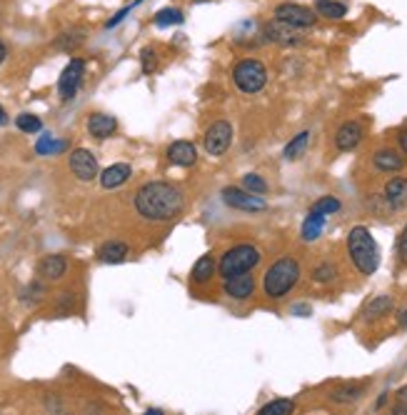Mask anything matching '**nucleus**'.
Listing matches in <instances>:
<instances>
[{"instance_id":"7c9ffc66","label":"nucleus","mask_w":407,"mask_h":415,"mask_svg":"<svg viewBox=\"0 0 407 415\" xmlns=\"http://www.w3.org/2000/svg\"><path fill=\"white\" fill-rule=\"evenodd\" d=\"M335 275H338V268H335V263H330V260H322V263H317L313 268V281L320 283V286L332 283L335 281Z\"/></svg>"},{"instance_id":"f8f14e48","label":"nucleus","mask_w":407,"mask_h":415,"mask_svg":"<svg viewBox=\"0 0 407 415\" xmlns=\"http://www.w3.org/2000/svg\"><path fill=\"white\" fill-rule=\"evenodd\" d=\"M222 293L233 300H250L252 295H255V275L240 273V275H233V278H225Z\"/></svg>"},{"instance_id":"dca6fc26","label":"nucleus","mask_w":407,"mask_h":415,"mask_svg":"<svg viewBox=\"0 0 407 415\" xmlns=\"http://www.w3.org/2000/svg\"><path fill=\"white\" fill-rule=\"evenodd\" d=\"M373 168L380 173H400L405 168V158L392 148H380L373 153Z\"/></svg>"},{"instance_id":"412c9836","label":"nucleus","mask_w":407,"mask_h":415,"mask_svg":"<svg viewBox=\"0 0 407 415\" xmlns=\"http://www.w3.org/2000/svg\"><path fill=\"white\" fill-rule=\"evenodd\" d=\"M130 248L122 243V240H108L105 246L98 248V260L100 263H108V265H115V263H122L125 258H128Z\"/></svg>"},{"instance_id":"423d86ee","label":"nucleus","mask_w":407,"mask_h":415,"mask_svg":"<svg viewBox=\"0 0 407 415\" xmlns=\"http://www.w3.org/2000/svg\"><path fill=\"white\" fill-rule=\"evenodd\" d=\"M273 15L278 20H283L285 25H290V28H297V30L313 28V25L317 23V18H320V15H317L313 8L300 6V3H280V6L273 10Z\"/></svg>"},{"instance_id":"c85d7f7f","label":"nucleus","mask_w":407,"mask_h":415,"mask_svg":"<svg viewBox=\"0 0 407 415\" xmlns=\"http://www.w3.org/2000/svg\"><path fill=\"white\" fill-rule=\"evenodd\" d=\"M63 150H68V143L55 141L50 133L43 135L41 141L35 143V153H38V155H58V153H63Z\"/></svg>"},{"instance_id":"a19ab883","label":"nucleus","mask_w":407,"mask_h":415,"mask_svg":"<svg viewBox=\"0 0 407 415\" xmlns=\"http://www.w3.org/2000/svg\"><path fill=\"white\" fill-rule=\"evenodd\" d=\"M8 123V115H6V111H3V106H0V125H6Z\"/></svg>"},{"instance_id":"4c0bfd02","label":"nucleus","mask_w":407,"mask_h":415,"mask_svg":"<svg viewBox=\"0 0 407 415\" xmlns=\"http://www.w3.org/2000/svg\"><path fill=\"white\" fill-rule=\"evenodd\" d=\"M397 143H400V150L407 155V128L400 130V135H397Z\"/></svg>"},{"instance_id":"0eeeda50","label":"nucleus","mask_w":407,"mask_h":415,"mask_svg":"<svg viewBox=\"0 0 407 415\" xmlns=\"http://www.w3.org/2000/svg\"><path fill=\"white\" fill-rule=\"evenodd\" d=\"M205 153L213 155V158H220L225 155L230 143H233V125L227 123V120H217L213 123L208 130H205Z\"/></svg>"},{"instance_id":"473e14b6","label":"nucleus","mask_w":407,"mask_h":415,"mask_svg":"<svg viewBox=\"0 0 407 415\" xmlns=\"http://www.w3.org/2000/svg\"><path fill=\"white\" fill-rule=\"evenodd\" d=\"M15 125L23 133H41L43 130V120L38 115H30V113H20V115L15 118Z\"/></svg>"},{"instance_id":"f03ea898","label":"nucleus","mask_w":407,"mask_h":415,"mask_svg":"<svg viewBox=\"0 0 407 415\" xmlns=\"http://www.w3.org/2000/svg\"><path fill=\"white\" fill-rule=\"evenodd\" d=\"M300 275H303V268L297 263V258L283 255L268 268V273L262 278V290H265V295H268L270 300L285 298L287 293L297 286Z\"/></svg>"},{"instance_id":"f3484780","label":"nucleus","mask_w":407,"mask_h":415,"mask_svg":"<svg viewBox=\"0 0 407 415\" xmlns=\"http://www.w3.org/2000/svg\"><path fill=\"white\" fill-rule=\"evenodd\" d=\"M168 160L173 165H180V168H190L198 160V150L190 141H175L168 148Z\"/></svg>"},{"instance_id":"c756f323","label":"nucleus","mask_w":407,"mask_h":415,"mask_svg":"<svg viewBox=\"0 0 407 415\" xmlns=\"http://www.w3.org/2000/svg\"><path fill=\"white\" fill-rule=\"evenodd\" d=\"M83 41H85V33H83L80 28L76 30H65V33H60L58 41H55V48H60V50H76V48L83 45Z\"/></svg>"},{"instance_id":"58836bf2","label":"nucleus","mask_w":407,"mask_h":415,"mask_svg":"<svg viewBox=\"0 0 407 415\" xmlns=\"http://www.w3.org/2000/svg\"><path fill=\"white\" fill-rule=\"evenodd\" d=\"M6 55H8V48H6V43L0 41V63H3V60H6Z\"/></svg>"},{"instance_id":"f704fd0d","label":"nucleus","mask_w":407,"mask_h":415,"mask_svg":"<svg viewBox=\"0 0 407 415\" xmlns=\"http://www.w3.org/2000/svg\"><path fill=\"white\" fill-rule=\"evenodd\" d=\"M140 60H143V73L150 76V73L155 71V50H152V48H145V50L140 53Z\"/></svg>"},{"instance_id":"2eb2a0df","label":"nucleus","mask_w":407,"mask_h":415,"mask_svg":"<svg viewBox=\"0 0 407 415\" xmlns=\"http://www.w3.org/2000/svg\"><path fill=\"white\" fill-rule=\"evenodd\" d=\"M365 383H340L327 393V400L335 405H352L365 395Z\"/></svg>"},{"instance_id":"e433bc0d","label":"nucleus","mask_w":407,"mask_h":415,"mask_svg":"<svg viewBox=\"0 0 407 415\" xmlns=\"http://www.w3.org/2000/svg\"><path fill=\"white\" fill-rule=\"evenodd\" d=\"M395 400H397V405L392 408V413H407V386L395 393Z\"/></svg>"},{"instance_id":"39448f33","label":"nucleus","mask_w":407,"mask_h":415,"mask_svg":"<svg viewBox=\"0 0 407 415\" xmlns=\"http://www.w3.org/2000/svg\"><path fill=\"white\" fill-rule=\"evenodd\" d=\"M233 80L240 93L255 95V93H260V90L265 88V83H268V68L257 58H243L240 63H235Z\"/></svg>"},{"instance_id":"a878e982","label":"nucleus","mask_w":407,"mask_h":415,"mask_svg":"<svg viewBox=\"0 0 407 415\" xmlns=\"http://www.w3.org/2000/svg\"><path fill=\"white\" fill-rule=\"evenodd\" d=\"M308 143H310V133L308 130H303V133H297L295 138H292L290 143L285 146V160H297V158H303L305 155V150H308Z\"/></svg>"},{"instance_id":"393cba45","label":"nucleus","mask_w":407,"mask_h":415,"mask_svg":"<svg viewBox=\"0 0 407 415\" xmlns=\"http://www.w3.org/2000/svg\"><path fill=\"white\" fill-rule=\"evenodd\" d=\"M325 218L327 216H320V213H308V218L303 220V228H300V235H303L305 243H313V240H317L322 235V228H325Z\"/></svg>"},{"instance_id":"79ce46f5","label":"nucleus","mask_w":407,"mask_h":415,"mask_svg":"<svg viewBox=\"0 0 407 415\" xmlns=\"http://www.w3.org/2000/svg\"><path fill=\"white\" fill-rule=\"evenodd\" d=\"M400 325H407V308L400 313Z\"/></svg>"},{"instance_id":"5701e85b","label":"nucleus","mask_w":407,"mask_h":415,"mask_svg":"<svg viewBox=\"0 0 407 415\" xmlns=\"http://www.w3.org/2000/svg\"><path fill=\"white\" fill-rule=\"evenodd\" d=\"M392 305H395V303H392L390 295H375V298L365 305V310H362V318H365L367 323L380 321V318H385L387 313H390Z\"/></svg>"},{"instance_id":"a211bd4d","label":"nucleus","mask_w":407,"mask_h":415,"mask_svg":"<svg viewBox=\"0 0 407 415\" xmlns=\"http://www.w3.org/2000/svg\"><path fill=\"white\" fill-rule=\"evenodd\" d=\"M130 176H133V168L128 163H115L100 173V185L105 190H113V188H120L122 183H128Z\"/></svg>"},{"instance_id":"20e7f679","label":"nucleus","mask_w":407,"mask_h":415,"mask_svg":"<svg viewBox=\"0 0 407 415\" xmlns=\"http://www.w3.org/2000/svg\"><path fill=\"white\" fill-rule=\"evenodd\" d=\"M260 251L250 243H240V246L227 248L225 253L220 255V263H217V270H220L222 281L225 278H233V275L240 273H250V270L257 268L260 263Z\"/></svg>"},{"instance_id":"1a4fd4ad","label":"nucleus","mask_w":407,"mask_h":415,"mask_svg":"<svg viewBox=\"0 0 407 415\" xmlns=\"http://www.w3.org/2000/svg\"><path fill=\"white\" fill-rule=\"evenodd\" d=\"M262 41L275 43V45L292 48V45H300L305 38L300 36V30H297V28H290V25H285L283 20L273 18L270 23L262 25Z\"/></svg>"},{"instance_id":"bb28decb","label":"nucleus","mask_w":407,"mask_h":415,"mask_svg":"<svg viewBox=\"0 0 407 415\" xmlns=\"http://www.w3.org/2000/svg\"><path fill=\"white\" fill-rule=\"evenodd\" d=\"M183 20H185V15H183L180 8H163V10L155 13L152 23H155L157 28H170V25H180Z\"/></svg>"},{"instance_id":"cd10ccee","label":"nucleus","mask_w":407,"mask_h":415,"mask_svg":"<svg viewBox=\"0 0 407 415\" xmlns=\"http://www.w3.org/2000/svg\"><path fill=\"white\" fill-rule=\"evenodd\" d=\"M295 400H290V398H278V400H270V403H265L262 405L257 413L260 415H290V413H295Z\"/></svg>"},{"instance_id":"c9c22d12","label":"nucleus","mask_w":407,"mask_h":415,"mask_svg":"<svg viewBox=\"0 0 407 415\" xmlns=\"http://www.w3.org/2000/svg\"><path fill=\"white\" fill-rule=\"evenodd\" d=\"M397 258H400V263L407 265V225L402 228L400 238H397Z\"/></svg>"},{"instance_id":"9d476101","label":"nucleus","mask_w":407,"mask_h":415,"mask_svg":"<svg viewBox=\"0 0 407 415\" xmlns=\"http://www.w3.org/2000/svg\"><path fill=\"white\" fill-rule=\"evenodd\" d=\"M83 76H85V60L73 58L63 68V73H60V80H58L60 98H63V100L76 98L78 88H80V83H83Z\"/></svg>"},{"instance_id":"aec40b11","label":"nucleus","mask_w":407,"mask_h":415,"mask_svg":"<svg viewBox=\"0 0 407 415\" xmlns=\"http://www.w3.org/2000/svg\"><path fill=\"white\" fill-rule=\"evenodd\" d=\"M68 270V260L63 255H45L38 263V275H41L43 281H60Z\"/></svg>"},{"instance_id":"72a5a7b5","label":"nucleus","mask_w":407,"mask_h":415,"mask_svg":"<svg viewBox=\"0 0 407 415\" xmlns=\"http://www.w3.org/2000/svg\"><path fill=\"white\" fill-rule=\"evenodd\" d=\"M243 188H245V190H250V193H255V195L268 193V183L262 181L257 173H248V176L243 178Z\"/></svg>"},{"instance_id":"4468645a","label":"nucleus","mask_w":407,"mask_h":415,"mask_svg":"<svg viewBox=\"0 0 407 415\" xmlns=\"http://www.w3.org/2000/svg\"><path fill=\"white\" fill-rule=\"evenodd\" d=\"M383 198L387 203V208H392V211L407 208V178L402 176L390 178L383 188Z\"/></svg>"},{"instance_id":"b1692460","label":"nucleus","mask_w":407,"mask_h":415,"mask_svg":"<svg viewBox=\"0 0 407 415\" xmlns=\"http://www.w3.org/2000/svg\"><path fill=\"white\" fill-rule=\"evenodd\" d=\"M315 13L327 20H343L348 15V6L340 0H315Z\"/></svg>"},{"instance_id":"6ab92c4d","label":"nucleus","mask_w":407,"mask_h":415,"mask_svg":"<svg viewBox=\"0 0 407 415\" xmlns=\"http://www.w3.org/2000/svg\"><path fill=\"white\" fill-rule=\"evenodd\" d=\"M117 130V120L113 115H105V113H93L87 118V133L103 141V138H110L113 133Z\"/></svg>"},{"instance_id":"7ed1b4c3","label":"nucleus","mask_w":407,"mask_h":415,"mask_svg":"<svg viewBox=\"0 0 407 415\" xmlns=\"http://www.w3.org/2000/svg\"><path fill=\"white\" fill-rule=\"evenodd\" d=\"M348 255L360 275H373L380 268V248L365 225H355L348 233Z\"/></svg>"},{"instance_id":"9b49d317","label":"nucleus","mask_w":407,"mask_h":415,"mask_svg":"<svg viewBox=\"0 0 407 415\" xmlns=\"http://www.w3.org/2000/svg\"><path fill=\"white\" fill-rule=\"evenodd\" d=\"M70 173L83 183L95 181L100 176L98 158L90 150H85V148H76V150L70 153Z\"/></svg>"},{"instance_id":"4be33fe9","label":"nucleus","mask_w":407,"mask_h":415,"mask_svg":"<svg viewBox=\"0 0 407 415\" xmlns=\"http://www.w3.org/2000/svg\"><path fill=\"white\" fill-rule=\"evenodd\" d=\"M215 270H217L215 258H213V253H208V255H203L198 263L192 265V283H195V286H205V283L213 281Z\"/></svg>"},{"instance_id":"ddd939ff","label":"nucleus","mask_w":407,"mask_h":415,"mask_svg":"<svg viewBox=\"0 0 407 415\" xmlns=\"http://www.w3.org/2000/svg\"><path fill=\"white\" fill-rule=\"evenodd\" d=\"M362 138H365V125H362L360 120H348V123L340 125L338 133H335V148L343 153H350L360 146Z\"/></svg>"},{"instance_id":"ea45409f","label":"nucleus","mask_w":407,"mask_h":415,"mask_svg":"<svg viewBox=\"0 0 407 415\" xmlns=\"http://www.w3.org/2000/svg\"><path fill=\"white\" fill-rule=\"evenodd\" d=\"M385 403H387V393H383V395L378 398V403H375V408H383Z\"/></svg>"},{"instance_id":"6e6552de","label":"nucleus","mask_w":407,"mask_h":415,"mask_svg":"<svg viewBox=\"0 0 407 415\" xmlns=\"http://www.w3.org/2000/svg\"><path fill=\"white\" fill-rule=\"evenodd\" d=\"M222 200L230 208H235V211H245V213H260L268 208L262 195H255L250 190H245V188H233V185L222 190Z\"/></svg>"},{"instance_id":"f257e3e1","label":"nucleus","mask_w":407,"mask_h":415,"mask_svg":"<svg viewBox=\"0 0 407 415\" xmlns=\"http://www.w3.org/2000/svg\"><path fill=\"white\" fill-rule=\"evenodd\" d=\"M135 208L145 220L165 223L183 213V195L170 183H145L135 195Z\"/></svg>"},{"instance_id":"2f4dec72","label":"nucleus","mask_w":407,"mask_h":415,"mask_svg":"<svg viewBox=\"0 0 407 415\" xmlns=\"http://www.w3.org/2000/svg\"><path fill=\"white\" fill-rule=\"evenodd\" d=\"M340 208H343V203H340V200L335 198V195H325V198L315 200L310 211H313V213H320V216H332V213H338Z\"/></svg>"},{"instance_id":"37998d69","label":"nucleus","mask_w":407,"mask_h":415,"mask_svg":"<svg viewBox=\"0 0 407 415\" xmlns=\"http://www.w3.org/2000/svg\"><path fill=\"white\" fill-rule=\"evenodd\" d=\"M195 3H208V0H195Z\"/></svg>"}]
</instances>
